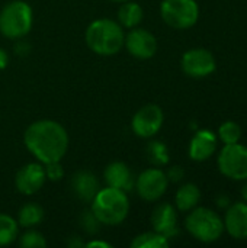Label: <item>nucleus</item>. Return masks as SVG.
<instances>
[{
    "label": "nucleus",
    "instance_id": "obj_20",
    "mask_svg": "<svg viewBox=\"0 0 247 248\" xmlns=\"http://www.w3.org/2000/svg\"><path fill=\"white\" fill-rule=\"evenodd\" d=\"M42 219H44V209L35 202L25 203L19 209L17 224L23 228H33L38 224H41Z\"/></svg>",
    "mask_w": 247,
    "mask_h": 248
},
{
    "label": "nucleus",
    "instance_id": "obj_8",
    "mask_svg": "<svg viewBox=\"0 0 247 248\" xmlns=\"http://www.w3.org/2000/svg\"><path fill=\"white\" fill-rule=\"evenodd\" d=\"M169 180L163 170L153 167L144 170L134 183L137 195L144 199L146 202H156L159 201L167 190Z\"/></svg>",
    "mask_w": 247,
    "mask_h": 248
},
{
    "label": "nucleus",
    "instance_id": "obj_31",
    "mask_svg": "<svg viewBox=\"0 0 247 248\" xmlns=\"http://www.w3.org/2000/svg\"><path fill=\"white\" fill-rule=\"evenodd\" d=\"M9 64V54L6 52V49L0 48V70L6 68Z\"/></svg>",
    "mask_w": 247,
    "mask_h": 248
},
{
    "label": "nucleus",
    "instance_id": "obj_19",
    "mask_svg": "<svg viewBox=\"0 0 247 248\" xmlns=\"http://www.w3.org/2000/svg\"><path fill=\"white\" fill-rule=\"evenodd\" d=\"M143 17H144V12L138 3L131 1V0L121 3V6L118 9V23L122 28L132 29L141 23Z\"/></svg>",
    "mask_w": 247,
    "mask_h": 248
},
{
    "label": "nucleus",
    "instance_id": "obj_21",
    "mask_svg": "<svg viewBox=\"0 0 247 248\" xmlns=\"http://www.w3.org/2000/svg\"><path fill=\"white\" fill-rule=\"evenodd\" d=\"M146 155H147V160L150 161V164H153L154 167L166 166L170 160L169 150H167L166 144L162 141L148 142L146 147Z\"/></svg>",
    "mask_w": 247,
    "mask_h": 248
},
{
    "label": "nucleus",
    "instance_id": "obj_18",
    "mask_svg": "<svg viewBox=\"0 0 247 248\" xmlns=\"http://www.w3.org/2000/svg\"><path fill=\"white\" fill-rule=\"evenodd\" d=\"M199 201H201V190L194 183H185V185H182L178 189L176 196H175L176 208L181 212H189V211H192L194 208L198 206Z\"/></svg>",
    "mask_w": 247,
    "mask_h": 248
},
{
    "label": "nucleus",
    "instance_id": "obj_6",
    "mask_svg": "<svg viewBox=\"0 0 247 248\" xmlns=\"http://www.w3.org/2000/svg\"><path fill=\"white\" fill-rule=\"evenodd\" d=\"M160 15L173 29H189L199 19V6L195 0H163Z\"/></svg>",
    "mask_w": 247,
    "mask_h": 248
},
{
    "label": "nucleus",
    "instance_id": "obj_33",
    "mask_svg": "<svg viewBox=\"0 0 247 248\" xmlns=\"http://www.w3.org/2000/svg\"><path fill=\"white\" fill-rule=\"evenodd\" d=\"M242 198H243L245 202H247V180L246 183H245V186H243V189H242Z\"/></svg>",
    "mask_w": 247,
    "mask_h": 248
},
{
    "label": "nucleus",
    "instance_id": "obj_32",
    "mask_svg": "<svg viewBox=\"0 0 247 248\" xmlns=\"http://www.w3.org/2000/svg\"><path fill=\"white\" fill-rule=\"evenodd\" d=\"M28 51H29V44L28 42H23V41H20V42H17L16 44V52L17 54H28Z\"/></svg>",
    "mask_w": 247,
    "mask_h": 248
},
{
    "label": "nucleus",
    "instance_id": "obj_4",
    "mask_svg": "<svg viewBox=\"0 0 247 248\" xmlns=\"http://www.w3.org/2000/svg\"><path fill=\"white\" fill-rule=\"evenodd\" d=\"M186 231L198 241L210 244L221 238L224 232V221L208 208H194L185 219Z\"/></svg>",
    "mask_w": 247,
    "mask_h": 248
},
{
    "label": "nucleus",
    "instance_id": "obj_7",
    "mask_svg": "<svg viewBox=\"0 0 247 248\" xmlns=\"http://www.w3.org/2000/svg\"><path fill=\"white\" fill-rule=\"evenodd\" d=\"M218 169L230 180H247V147L239 142L226 144L218 154Z\"/></svg>",
    "mask_w": 247,
    "mask_h": 248
},
{
    "label": "nucleus",
    "instance_id": "obj_9",
    "mask_svg": "<svg viewBox=\"0 0 247 248\" xmlns=\"http://www.w3.org/2000/svg\"><path fill=\"white\" fill-rule=\"evenodd\" d=\"M181 67L183 73L192 78H204L217 68L215 57L205 48H192L182 55Z\"/></svg>",
    "mask_w": 247,
    "mask_h": 248
},
{
    "label": "nucleus",
    "instance_id": "obj_29",
    "mask_svg": "<svg viewBox=\"0 0 247 248\" xmlns=\"http://www.w3.org/2000/svg\"><path fill=\"white\" fill-rule=\"evenodd\" d=\"M215 203H217L221 209H227V208L231 205V201H230V198H229L227 195H220V196H217Z\"/></svg>",
    "mask_w": 247,
    "mask_h": 248
},
{
    "label": "nucleus",
    "instance_id": "obj_13",
    "mask_svg": "<svg viewBox=\"0 0 247 248\" xmlns=\"http://www.w3.org/2000/svg\"><path fill=\"white\" fill-rule=\"evenodd\" d=\"M224 231L234 240H247V202L231 203L226 209L224 215Z\"/></svg>",
    "mask_w": 247,
    "mask_h": 248
},
{
    "label": "nucleus",
    "instance_id": "obj_27",
    "mask_svg": "<svg viewBox=\"0 0 247 248\" xmlns=\"http://www.w3.org/2000/svg\"><path fill=\"white\" fill-rule=\"evenodd\" d=\"M44 170H45V176L48 180L51 182H58L64 177V170L60 164V161H54V163H48L44 164Z\"/></svg>",
    "mask_w": 247,
    "mask_h": 248
},
{
    "label": "nucleus",
    "instance_id": "obj_24",
    "mask_svg": "<svg viewBox=\"0 0 247 248\" xmlns=\"http://www.w3.org/2000/svg\"><path fill=\"white\" fill-rule=\"evenodd\" d=\"M218 138L220 141L226 144H236L242 138V128L234 121H226L218 128Z\"/></svg>",
    "mask_w": 247,
    "mask_h": 248
},
{
    "label": "nucleus",
    "instance_id": "obj_28",
    "mask_svg": "<svg viewBox=\"0 0 247 248\" xmlns=\"http://www.w3.org/2000/svg\"><path fill=\"white\" fill-rule=\"evenodd\" d=\"M166 176H167V180H169V182H172V183H179V182H182L183 177H185V170H183L181 166H172V167L167 170Z\"/></svg>",
    "mask_w": 247,
    "mask_h": 248
},
{
    "label": "nucleus",
    "instance_id": "obj_22",
    "mask_svg": "<svg viewBox=\"0 0 247 248\" xmlns=\"http://www.w3.org/2000/svg\"><path fill=\"white\" fill-rule=\"evenodd\" d=\"M132 248H167L169 247V240L156 232V231H150V232H144L137 235L132 243H131Z\"/></svg>",
    "mask_w": 247,
    "mask_h": 248
},
{
    "label": "nucleus",
    "instance_id": "obj_25",
    "mask_svg": "<svg viewBox=\"0 0 247 248\" xmlns=\"http://www.w3.org/2000/svg\"><path fill=\"white\" fill-rule=\"evenodd\" d=\"M19 246L23 248H44L47 246V241L41 232L28 228V231L20 235Z\"/></svg>",
    "mask_w": 247,
    "mask_h": 248
},
{
    "label": "nucleus",
    "instance_id": "obj_12",
    "mask_svg": "<svg viewBox=\"0 0 247 248\" xmlns=\"http://www.w3.org/2000/svg\"><path fill=\"white\" fill-rule=\"evenodd\" d=\"M47 180L44 166L39 163H29L23 166L15 177V185L19 193L31 196L41 190Z\"/></svg>",
    "mask_w": 247,
    "mask_h": 248
},
{
    "label": "nucleus",
    "instance_id": "obj_3",
    "mask_svg": "<svg viewBox=\"0 0 247 248\" xmlns=\"http://www.w3.org/2000/svg\"><path fill=\"white\" fill-rule=\"evenodd\" d=\"M92 211L103 225H119L130 212V201L127 192L109 187L100 189L92 201Z\"/></svg>",
    "mask_w": 247,
    "mask_h": 248
},
{
    "label": "nucleus",
    "instance_id": "obj_26",
    "mask_svg": "<svg viewBox=\"0 0 247 248\" xmlns=\"http://www.w3.org/2000/svg\"><path fill=\"white\" fill-rule=\"evenodd\" d=\"M80 224H82V228L89 234H96L99 231V228H100V222L95 217L93 211L83 212L82 217H80Z\"/></svg>",
    "mask_w": 247,
    "mask_h": 248
},
{
    "label": "nucleus",
    "instance_id": "obj_2",
    "mask_svg": "<svg viewBox=\"0 0 247 248\" xmlns=\"http://www.w3.org/2000/svg\"><path fill=\"white\" fill-rule=\"evenodd\" d=\"M87 46L99 55H115L124 46V29L112 19H96L86 29Z\"/></svg>",
    "mask_w": 247,
    "mask_h": 248
},
{
    "label": "nucleus",
    "instance_id": "obj_30",
    "mask_svg": "<svg viewBox=\"0 0 247 248\" xmlns=\"http://www.w3.org/2000/svg\"><path fill=\"white\" fill-rule=\"evenodd\" d=\"M87 248H112V246L106 241H99V240H95V241H90L86 244Z\"/></svg>",
    "mask_w": 247,
    "mask_h": 248
},
{
    "label": "nucleus",
    "instance_id": "obj_15",
    "mask_svg": "<svg viewBox=\"0 0 247 248\" xmlns=\"http://www.w3.org/2000/svg\"><path fill=\"white\" fill-rule=\"evenodd\" d=\"M217 150V135L211 129H198L189 142V158L194 161H205L214 155Z\"/></svg>",
    "mask_w": 247,
    "mask_h": 248
},
{
    "label": "nucleus",
    "instance_id": "obj_17",
    "mask_svg": "<svg viewBox=\"0 0 247 248\" xmlns=\"http://www.w3.org/2000/svg\"><path fill=\"white\" fill-rule=\"evenodd\" d=\"M71 190L80 201L92 202L100 190V186L93 173L87 170H80L71 179Z\"/></svg>",
    "mask_w": 247,
    "mask_h": 248
},
{
    "label": "nucleus",
    "instance_id": "obj_23",
    "mask_svg": "<svg viewBox=\"0 0 247 248\" xmlns=\"http://www.w3.org/2000/svg\"><path fill=\"white\" fill-rule=\"evenodd\" d=\"M19 231V224L7 214H0V247L12 244Z\"/></svg>",
    "mask_w": 247,
    "mask_h": 248
},
{
    "label": "nucleus",
    "instance_id": "obj_16",
    "mask_svg": "<svg viewBox=\"0 0 247 248\" xmlns=\"http://www.w3.org/2000/svg\"><path fill=\"white\" fill-rule=\"evenodd\" d=\"M105 182L109 187H115L124 192H128L134 187L135 179L132 176V171L130 167L122 161H114L111 163L103 173Z\"/></svg>",
    "mask_w": 247,
    "mask_h": 248
},
{
    "label": "nucleus",
    "instance_id": "obj_1",
    "mask_svg": "<svg viewBox=\"0 0 247 248\" xmlns=\"http://www.w3.org/2000/svg\"><path fill=\"white\" fill-rule=\"evenodd\" d=\"M28 151L42 164L61 161L68 148V134L63 125L51 119L31 124L23 135Z\"/></svg>",
    "mask_w": 247,
    "mask_h": 248
},
{
    "label": "nucleus",
    "instance_id": "obj_10",
    "mask_svg": "<svg viewBox=\"0 0 247 248\" xmlns=\"http://www.w3.org/2000/svg\"><path fill=\"white\" fill-rule=\"evenodd\" d=\"M165 113L157 105H146L140 108L131 122L132 131L140 138H151L154 137L163 126Z\"/></svg>",
    "mask_w": 247,
    "mask_h": 248
},
{
    "label": "nucleus",
    "instance_id": "obj_14",
    "mask_svg": "<svg viewBox=\"0 0 247 248\" xmlns=\"http://www.w3.org/2000/svg\"><path fill=\"white\" fill-rule=\"evenodd\" d=\"M151 225L153 230L167 240L175 238L179 234L178 228V214L173 205L170 203H160L151 214Z\"/></svg>",
    "mask_w": 247,
    "mask_h": 248
},
{
    "label": "nucleus",
    "instance_id": "obj_11",
    "mask_svg": "<svg viewBox=\"0 0 247 248\" xmlns=\"http://www.w3.org/2000/svg\"><path fill=\"white\" fill-rule=\"evenodd\" d=\"M124 46L132 57L140 60H148L157 51V39L150 31L135 26L130 29V32L125 35Z\"/></svg>",
    "mask_w": 247,
    "mask_h": 248
},
{
    "label": "nucleus",
    "instance_id": "obj_34",
    "mask_svg": "<svg viewBox=\"0 0 247 248\" xmlns=\"http://www.w3.org/2000/svg\"><path fill=\"white\" fill-rule=\"evenodd\" d=\"M112 1H115V3H124V1H127V0H112Z\"/></svg>",
    "mask_w": 247,
    "mask_h": 248
},
{
    "label": "nucleus",
    "instance_id": "obj_5",
    "mask_svg": "<svg viewBox=\"0 0 247 248\" xmlns=\"http://www.w3.org/2000/svg\"><path fill=\"white\" fill-rule=\"evenodd\" d=\"M32 22V7L26 1L13 0L0 10V33L9 39H20L28 35Z\"/></svg>",
    "mask_w": 247,
    "mask_h": 248
}]
</instances>
